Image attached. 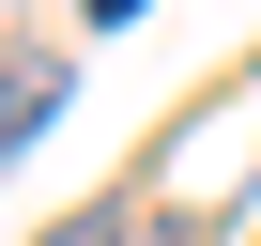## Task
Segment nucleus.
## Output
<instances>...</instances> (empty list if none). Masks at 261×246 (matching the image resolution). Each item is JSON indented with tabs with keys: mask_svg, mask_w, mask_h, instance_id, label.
<instances>
[{
	"mask_svg": "<svg viewBox=\"0 0 261 246\" xmlns=\"http://www.w3.org/2000/svg\"><path fill=\"white\" fill-rule=\"evenodd\" d=\"M46 108H62V62H46V46H0V154L46 139Z\"/></svg>",
	"mask_w": 261,
	"mask_h": 246,
	"instance_id": "nucleus-1",
	"label": "nucleus"
},
{
	"mask_svg": "<svg viewBox=\"0 0 261 246\" xmlns=\"http://www.w3.org/2000/svg\"><path fill=\"white\" fill-rule=\"evenodd\" d=\"M77 16H139V0H77Z\"/></svg>",
	"mask_w": 261,
	"mask_h": 246,
	"instance_id": "nucleus-3",
	"label": "nucleus"
},
{
	"mask_svg": "<svg viewBox=\"0 0 261 246\" xmlns=\"http://www.w3.org/2000/svg\"><path fill=\"white\" fill-rule=\"evenodd\" d=\"M46 246H123V200H92V215H62Z\"/></svg>",
	"mask_w": 261,
	"mask_h": 246,
	"instance_id": "nucleus-2",
	"label": "nucleus"
}]
</instances>
